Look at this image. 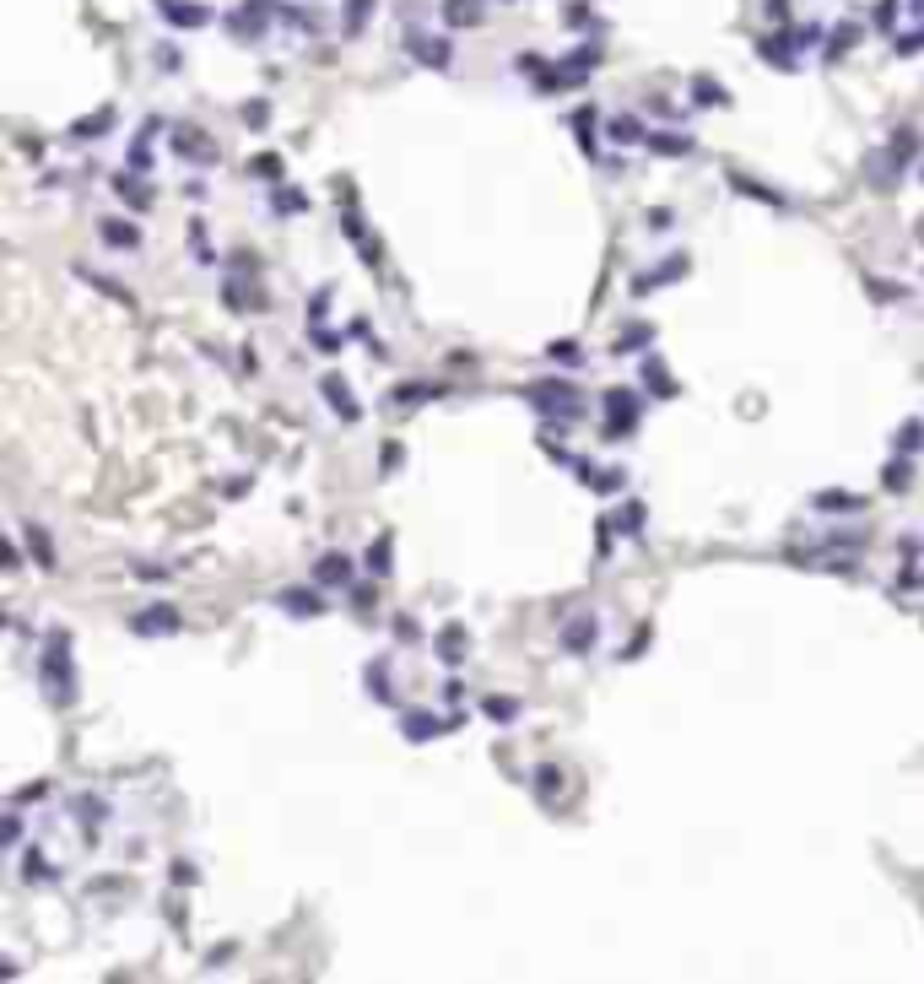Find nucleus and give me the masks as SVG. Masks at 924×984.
I'll return each mask as SVG.
<instances>
[{"label": "nucleus", "instance_id": "obj_1", "mask_svg": "<svg viewBox=\"0 0 924 984\" xmlns=\"http://www.w3.org/2000/svg\"><path fill=\"white\" fill-rule=\"evenodd\" d=\"M38 682H44V698L55 709H71L76 703V666H71V633L55 628L44 638V660H38Z\"/></svg>", "mask_w": 924, "mask_h": 984}, {"label": "nucleus", "instance_id": "obj_2", "mask_svg": "<svg viewBox=\"0 0 924 984\" xmlns=\"http://www.w3.org/2000/svg\"><path fill=\"white\" fill-rule=\"evenodd\" d=\"M184 622H179V611L173 606H146V611H136L130 617V633L136 638H168V633H179Z\"/></svg>", "mask_w": 924, "mask_h": 984}, {"label": "nucleus", "instance_id": "obj_3", "mask_svg": "<svg viewBox=\"0 0 924 984\" xmlns=\"http://www.w3.org/2000/svg\"><path fill=\"white\" fill-rule=\"evenodd\" d=\"M352 579H357V563L346 552H325L314 563V584H325V590H346Z\"/></svg>", "mask_w": 924, "mask_h": 984}, {"label": "nucleus", "instance_id": "obj_4", "mask_svg": "<svg viewBox=\"0 0 924 984\" xmlns=\"http://www.w3.org/2000/svg\"><path fill=\"white\" fill-rule=\"evenodd\" d=\"M319 395L330 401V411H336V417H346V422H357V417H363V406H357L352 384H346L341 374H325V379H319Z\"/></svg>", "mask_w": 924, "mask_h": 984}, {"label": "nucleus", "instance_id": "obj_5", "mask_svg": "<svg viewBox=\"0 0 924 984\" xmlns=\"http://www.w3.org/2000/svg\"><path fill=\"white\" fill-rule=\"evenodd\" d=\"M595 633H600V622H595V611H579V617L562 628V649L568 655H589V644H595Z\"/></svg>", "mask_w": 924, "mask_h": 984}, {"label": "nucleus", "instance_id": "obj_6", "mask_svg": "<svg viewBox=\"0 0 924 984\" xmlns=\"http://www.w3.org/2000/svg\"><path fill=\"white\" fill-rule=\"evenodd\" d=\"M638 422V401L627 390H611L606 395V433H633Z\"/></svg>", "mask_w": 924, "mask_h": 984}, {"label": "nucleus", "instance_id": "obj_7", "mask_svg": "<svg viewBox=\"0 0 924 984\" xmlns=\"http://www.w3.org/2000/svg\"><path fill=\"white\" fill-rule=\"evenodd\" d=\"M400 730H406V741H433V736L449 730V720H438V714H427V709H411V714H400Z\"/></svg>", "mask_w": 924, "mask_h": 984}, {"label": "nucleus", "instance_id": "obj_8", "mask_svg": "<svg viewBox=\"0 0 924 984\" xmlns=\"http://www.w3.org/2000/svg\"><path fill=\"white\" fill-rule=\"evenodd\" d=\"M865 174H870V184H876V190H897V179H903V163H897L892 152H870V157H865Z\"/></svg>", "mask_w": 924, "mask_h": 984}, {"label": "nucleus", "instance_id": "obj_9", "mask_svg": "<svg viewBox=\"0 0 924 984\" xmlns=\"http://www.w3.org/2000/svg\"><path fill=\"white\" fill-rule=\"evenodd\" d=\"M265 11H271V0H249L238 17H227V28H233L238 38H260L265 33Z\"/></svg>", "mask_w": 924, "mask_h": 984}, {"label": "nucleus", "instance_id": "obj_10", "mask_svg": "<svg viewBox=\"0 0 924 984\" xmlns=\"http://www.w3.org/2000/svg\"><path fill=\"white\" fill-rule=\"evenodd\" d=\"M406 44H411V55H417L422 65H433V71H444V65H449V44H444V38H427V33H411V38H406Z\"/></svg>", "mask_w": 924, "mask_h": 984}, {"label": "nucleus", "instance_id": "obj_11", "mask_svg": "<svg viewBox=\"0 0 924 984\" xmlns=\"http://www.w3.org/2000/svg\"><path fill=\"white\" fill-rule=\"evenodd\" d=\"M276 606H281V611H292V617H319V611H325V601H319L314 590H281V595H276Z\"/></svg>", "mask_w": 924, "mask_h": 984}, {"label": "nucleus", "instance_id": "obj_12", "mask_svg": "<svg viewBox=\"0 0 924 984\" xmlns=\"http://www.w3.org/2000/svg\"><path fill=\"white\" fill-rule=\"evenodd\" d=\"M163 17H168V22H179V28H206L211 11H206V6H195V0H168Z\"/></svg>", "mask_w": 924, "mask_h": 984}, {"label": "nucleus", "instance_id": "obj_13", "mask_svg": "<svg viewBox=\"0 0 924 984\" xmlns=\"http://www.w3.org/2000/svg\"><path fill=\"white\" fill-rule=\"evenodd\" d=\"M22 882H60V866L49 855H38V849H28V860H22Z\"/></svg>", "mask_w": 924, "mask_h": 984}, {"label": "nucleus", "instance_id": "obj_14", "mask_svg": "<svg viewBox=\"0 0 924 984\" xmlns=\"http://www.w3.org/2000/svg\"><path fill=\"white\" fill-rule=\"evenodd\" d=\"M606 136H611V141H622V146H644V141H649V130L638 125L633 114H616L611 125H606Z\"/></svg>", "mask_w": 924, "mask_h": 984}, {"label": "nucleus", "instance_id": "obj_15", "mask_svg": "<svg viewBox=\"0 0 924 984\" xmlns=\"http://www.w3.org/2000/svg\"><path fill=\"white\" fill-rule=\"evenodd\" d=\"M649 152H660V157H687L692 152V141L687 136H676V130H649Z\"/></svg>", "mask_w": 924, "mask_h": 984}, {"label": "nucleus", "instance_id": "obj_16", "mask_svg": "<svg viewBox=\"0 0 924 984\" xmlns=\"http://www.w3.org/2000/svg\"><path fill=\"white\" fill-rule=\"evenodd\" d=\"M22 536H28V552H33L38 568H55V547H49L44 525H22Z\"/></svg>", "mask_w": 924, "mask_h": 984}, {"label": "nucleus", "instance_id": "obj_17", "mask_svg": "<svg viewBox=\"0 0 924 984\" xmlns=\"http://www.w3.org/2000/svg\"><path fill=\"white\" fill-rule=\"evenodd\" d=\"M444 17L449 28H471V22H481V0H444Z\"/></svg>", "mask_w": 924, "mask_h": 984}, {"label": "nucleus", "instance_id": "obj_18", "mask_svg": "<svg viewBox=\"0 0 924 984\" xmlns=\"http://www.w3.org/2000/svg\"><path fill=\"white\" fill-rule=\"evenodd\" d=\"M390 563H395V541H390V536H379V541L368 547V574H373V579H384V574H390Z\"/></svg>", "mask_w": 924, "mask_h": 984}, {"label": "nucleus", "instance_id": "obj_19", "mask_svg": "<svg viewBox=\"0 0 924 984\" xmlns=\"http://www.w3.org/2000/svg\"><path fill=\"white\" fill-rule=\"evenodd\" d=\"M892 449H897V455H919V449H924V422L908 417L903 428H897V444Z\"/></svg>", "mask_w": 924, "mask_h": 984}, {"label": "nucleus", "instance_id": "obj_20", "mask_svg": "<svg viewBox=\"0 0 924 984\" xmlns=\"http://www.w3.org/2000/svg\"><path fill=\"white\" fill-rule=\"evenodd\" d=\"M881 482H887V492H908V487H914V465H908V455H897L887 471H881Z\"/></svg>", "mask_w": 924, "mask_h": 984}, {"label": "nucleus", "instance_id": "obj_21", "mask_svg": "<svg viewBox=\"0 0 924 984\" xmlns=\"http://www.w3.org/2000/svg\"><path fill=\"white\" fill-rule=\"evenodd\" d=\"M103 244H114V249H136V244H141V228H130V222H103Z\"/></svg>", "mask_w": 924, "mask_h": 984}, {"label": "nucleus", "instance_id": "obj_22", "mask_svg": "<svg viewBox=\"0 0 924 984\" xmlns=\"http://www.w3.org/2000/svg\"><path fill=\"white\" fill-rule=\"evenodd\" d=\"M681 271H687V260H665V265H660V276H638V282H633V292H654V287L676 282Z\"/></svg>", "mask_w": 924, "mask_h": 984}, {"label": "nucleus", "instance_id": "obj_23", "mask_svg": "<svg viewBox=\"0 0 924 984\" xmlns=\"http://www.w3.org/2000/svg\"><path fill=\"white\" fill-rule=\"evenodd\" d=\"M438 649H444V660H449V666H460V655H465V628H460V622L438 633Z\"/></svg>", "mask_w": 924, "mask_h": 984}, {"label": "nucleus", "instance_id": "obj_24", "mask_svg": "<svg viewBox=\"0 0 924 984\" xmlns=\"http://www.w3.org/2000/svg\"><path fill=\"white\" fill-rule=\"evenodd\" d=\"M368 17H373V0H352V6H346V22H341V28H346V38H357V33H363V28H368Z\"/></svg>", "mask_w": 924, "mask_h": 984}, {"label": "nucleus", "instance_id": "obj_25", "mask_svg": "<svg viewBox=\"0 0 924 984\" xmlns=\"http://www.w3.org/2000/svg\"><path fill=\"white\" fill-rule=\"evenodd\" d=\"M887 152L897 157V163H914V157H919V136H914V130H897V136H892V146H887Z\"/></svg>", "mask_w": 924, "mask_h": 984}, {"label": "nucleus", "instance_id": "obj_26", "mask_svg": "<svg viewBox=\"0 0 924 984\" xmlns=\"http://www.w3.org/2000/svg\"><path fill=\"white\" fill-rule=\"evenodd\" d=\"M789 49H795V38H768V44H762V60H768V65H784V71H789V65H795V55H789Z\"/></svg>", "mask_w": 924, "mask_h": 984}, {"label": "nucleus", "instance_id": "obj_27", "mask_svg": "<svg viewBox=\"0 0 924 984\" xmlns=\"http://www.w3.org/2000/svg\"><path fill=\"white\" fill-rule=\"evenodd\" d=\"M368 687H373V698L395 703V682H390V676H384V660H373V666H368Z\"/></svg>", "mask_w": 924, "mask_h": 984}, {"label": "nucleus", "instance_id": "obj_28", "mask_svg": "<svg viewBox=\"0 0 924 984\" xmlns=\"http://www.w3.org/2000/svg\"><path fill=\"white\" fill-rule=\"evenodd\" d=\"M730 190H735V195H752V201H768V206H779V211H784V195L762 190V184H752V179H730Z\"/></svg>", "mask_w": 924, "mask_h": 984}, {"label": "nucleus", "instance_id": "obj_29", "mask_svg": "<svg viewBox=\"0 0 924 984\" xmlns=\"http://www.w3.org/2000/svg\"><path fill=\"white\" fill-rule=\"evenodd\" d=\"M644 384H649L654 395H671V390H676V384H671V374L660 368V357H649V363H644Z\"/></svg>", "mask_w": 924, "mask_h": 984}, {"label": "nucleus", "instance_id": "obj_30", "mask_svg": "<svg viewBox=\"0 0 924 984\" xmlns=\"http://www.w3.org/2000/svg\"><path fill=\"white\" fill-rule=\"evenodd\" d=\"M638 525H644V503H622V514H616V530H627V536H638Z\"/></svg>", "mask_w": 924, "mask_h": 984}, {"label": "nucleus", "instance_id": "obj_31", "mask_svg": "<svg viewBox=\"0 0 924 984\" xmlns=\"http://www.w3.org/2000/svg\"><path fill=\"white\" fill-rule=\"evenodd\" d=\"M271 206L281 211V217H292V211H308V195H298V190H276Z\"/></svg>", "mask_w": 924, "mask_h": 984}, {"label": "nucleus", "instance_id": "obj_32", "mask_svg": "<svg viewBox=\"0 0 924 984\" xmlns=\"http://www.w3.org/2000/svg\"><path fill=\"white\" fill-rule=\"evenodd\" d=\"M481 709H487V714H492V720H498V725L519 720V703H514V698H487V703H481Z\"/></svg>", "mask_w": 924, "mask_h": 984}, {"label": "nucleus", "instance_id": "obj_33", "mask_svg": "<svg viewBox=\"0 0 924 984\" xmlns=\"http://www.w3.org/2000/svg\"><path fill=\"white\" fill-rule=\"evenodd\" d=\"M114 190H119V195H125V201H130V206H136V211H146V206H152V195H146V190H141V184H136V179H130V174H125V179H119V184H114Z\"/></svg>", "mask_w": 924, "mask_h": 984}, {"label": "nucleus", "instance_id": "obj_34", "mask_svg": "<svg viewBox=\"0 0 924 984\" xmlns=\"http://www.w3.org/2000/svg\"><path fill=\"white\" fill-rule=\"evenodd\" d=\"M114 125V114L109 109H103V114H92V119H82V125H76L71 130V136H103V130H109Z\"/></svg>", "mask_w": 924, "mask_h": 984}, {"label": "nucleus", "instance_id": "obj_35", "mask_svg": "<svg viewBox=\"0 0 924 984\" xmlns=\"http://www.w3.org/2000/svg\"><path fill=\"white\" fill-rule=\"evenodd\" d=\"M854 38H860V28H854V22H849V28H838V33H833V44H827V60H838L843 49L854 44Z\"/></svg>", "mask_w": 924, "mask_h": 984}, {"label": "nucleus", "instance_id": "obj_36", "mask_svg": "<svg viewBox=\"0 0 924 984\" xmlns=\"http://www.w3.org/2000/svg\"><path fill=\"white\" fill-rule=\"evenodd\" d=\"M552 363H568V368H579L584 357H579V341H557L552 347Z\"/></svg>", "mask_w": 924, "mask_h": 984}, {"label": "nucleus", "instance_id": "obj_37", "mask_svg": "<svg viewBox=\"0 0 924 984\" xmlns=\"http://www.w3.org/2000/svg\"><path fill=\"white\" fill-rule=\"evenodd\" d=\"M400 465H406V449H400V444H384V449H379V471H400Z\"/></svg>", "mask_w": 924, "mask_h": 984}, {"label": "nucleus", "instance_id": "obj_38", "mask_svg": "<svg viewBox=\"0 0 924 984\" xmlns=\"http://www.w3.org/2000/svg\"><path fill=\"white\" fill-rule=\"evenodd\" d=\"M0 844H6V849L22 844V822H17V817H6V828H0Z\"/></svg>", "mask_w": 924, "mask_h": 984}, {"label": "nucleus", "instance_id": "obj_39", "mask_svg": "<svg viewBox=\"0 0 924 984\" xmlns=\"http://www.w3.org/2000/svg\"><path fill=\"white\" fill-rule=\"evenodd\" d=\"M698 98H703V103H725V92L708 82V76H698Z\"/></svg>", "mask_w": 924, "mask_h": 984}, {"label": "nucleus", "instance_id": "obj_40", "mask_svg": "<svg viewBox=\"0 0 924 984\" xmlns=\"http://www.w3.org/2000/svg\"><path fill=\"white\" fill-rule=\"evenodd\" d=\"M249 168H254V174H265V179H276V174H281V163H276V157H254Z\"/></svg>", "mask_w": 924, "mask_h": 984}, {"label": "nucleus", "instance_id": "obj_41", "mask_svg": "<svg viewBox=\"0 0 924 984\" xmlns=\"http://www.w3.org/2000/svg\"><path fill=\"white\" fill-rule=\"evenodd\" d=\"M535 784H541V795H552V790H557V768H552V763H546V768H541V774H535Z\"/></svg>", "mask_w": 924, "mask_h": 984}, {"label": "nucleus", "instance_id": "obj_42", "mask_svg": "<svg viewBox=\"0 0 924 984\" xmlns=\"http://www.w3.org/2000/svg\"><path fill=\"white\" fill-rule=\"evenodd\" d=\"M244 119H249V125H265V119H271V109H265V103H249Z\"/></svg>", "mask_w": 924, "mask_h": 984}, {"label": "nucleus", "instance_id": "obj_43", "mask_svg": "<svg viewBox=\"0 0 924 984\" xmlns=\"http://www.w3.org/2000/svg\"><path fill=\"white\" fill-rule=\"evenodd\" d=\"M649 336H654V330H627V336H622V352H627V347H644Z\"/></svg>", "mask_w": 924, "mask_h": 984}, {"label": "nucleus", "instance_id": "obj_44", "mask_svg": "<svg viewBox=\"0 0 924 984\" xmlns=\"http://www.w3.org/2000/svg\"><path fill=\"white\" fill-rule=\"evenodd\" d=\"M892 17H897V0H881V11H876V22H881V28H892Z\"/></svg>", "mask_w": 924, "mask_h": 984}]
</instances>
